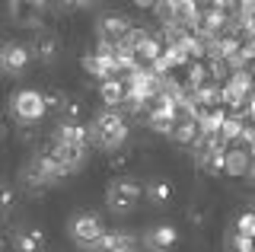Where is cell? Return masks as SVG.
I'll return each instance as SVG.
<instances>
[{"label": "cell", "instance_id": "cell-13", "mask_svg": "<svg viewBox=\"0 0 255 252\" xmlns=\"http://www.w3.org/2000/svg\"><path fill=\"white\" fill-rule=\"evenodd\" d=\"M134 58H137V64H153V61L163 54V42H159L156 35H150V32H143L137 42H134Z\"/></svg>", "mask_w": 255, "mask_h": 252}, {"label": "cell", "instance_id": "cell-8", "mask_svg": "<svg viewBox=\"0 0 255 252\" xmlns=\"http://www.w3.org/2000/svg\"><path fill=\"white\" fill-rule=\"evenodd\" d=\"M29 51H32V61L54 64L58 54H61V38L54 35V32H48V29H38L35 38H32V45H29Z\"/></svg>", "mask_w": 255, "mask_h": 252}, {"label": "cell", "instance_id": "cell-10", "mask_svg": "<svg viewBox=\"0 0 255 252\" xmlns=\"http://www.w3.org/2000/svg\"><path fill=\"white\" fill-rule=\"evenodd\" d=\"M249 172H255L249 150H243V147H233V144H230L227 153H223V176L243 179V176H249Z\"/></svg>", "mask_w": 255, "mask_h": 252}, {"label": "cell", "instance_id": "cell-26", "mask_svg": "<svg viewBox=\"0 0 255 252\" xmlns=\"http://www.w3.org/2000/svg\"><path fill=\"white\" fill-rule=\"evenodd\" d=\"M134 6H140V10H150V6H156V0H134Z\"/></svg>", "mask_w": 255, "mask_h": 252}, {"label": "cell", "instance_id": "cell-18", "mask_svg": "<svg viewBox=\"0 0 255 252\" xmlns=\"http://www.w3.org/2000/svg\"><path fill=\"white\" fill-rule=\"evenodd\" d=\"M175 144H185V147H195V140L201 137V125L195 122V118H179L175 122V128H172V134H169Z\"/></svg>", "mask_w": 255, "mask_h": 252}, {"label": "cell", "instance_id": "cell-5", "mask_svg": "<svg viewBox=\"0 0 255 252\" xmlns=\"http://www.w3.org/2000/svg\"><path fill=\"white\" fill-rule=\"evenodd\" d=\"M42 153H48L54 163H58V166L64 169V176L77 172V169L86 163V147H80V144H64V140H54V137L42 147Z\"/></svg>", "mask_w": 255, "mask_h": 252}, {"label": "cell", "instance_id": "cell-2", "mask_svg": "<svg viewBox=\"0 0 255 252\" xmlns=\"http://www.w3.org/2000/svg\"><path fill=\"white\" fill-rule=\"evenodd\" d=\"M140 198H143V188H140L137 179H131V176L112 179L109 188H106V204H109L112 214H131L140 204Z\"/></svg>", "mask_w": 255, "mask_h": 252}, {"label": "cell", "instance_id": "cell-28", "mask_svg": "<svg viewBox=\"0 0 255 252\" xmlns=\"http://www.w3.org/2000/svg\"><path fill=\"white\" fill-rule=\"evenodd\" d=\"M0 74H3V64H0Z\"/></svg>", "mask_w": 255, "mask_h": 252}, {"label": "cell", "instance_id": "cell-1", "mask_svg": "<svg viewBox=\"0 0 255 252\" xmlns=\"http://www.w3.org/2000/svg\"><path fill=\"white\" fill-rule=\"evenodd\" d=\"M90 140L102 147V150H118V147L128 140V122L125 115H118L115 109H106L93 118L90 125Z\"/></svg>", "mask_w": 255, "mask_h": 252}, {"label": "cell", "instance_id": "cell-27", "mask_svg": "<svg viewBox=\"0 0 255 252\" xmlns=\"http://www.w3.org/2000/svg\"><path fill=\"white\" fill-rule=\"evenodd\" d=\"M3 137H6V125L0 122V140H3Z\"/></svg>", "mask_w": 255, "mask_h": 252}, {"label": "cell", "instance_id": "cell-3", "mask_svg": "<svg viewBox=\"0 0 255 252\" xmlns=\"http://www.w3.org/2000/svg\"><path fill=\"white\" fill-rule=\"evenodd\" d=\"M106 233V224H102L99 214L93 211H80V214L70 217V240L77 243L80 249H96V243Z\"/></svg>", "mask_w": 255, "mask_h": 252}, {"label": "cell", "instance_id": "cell-20", "mask_svg": "<svg viewBox=\"0 0 255 252\" xmlns=\"http://www.w3.org/2000/svg\"><path fill=\"white\" fill-rule=\"evenodd\" d=\"M16 208V188L10 182H0V217H10Z\"/></svg>", "mask_w": 255, "mask_h": 252}, {"label": "cell", "instance_id": "cell-7", "mask_svg": "<svg viewBox=\"0 0 255 252\" xmlns=\"http://www.w3.org/2000/svg\"><path fill=\"white\" fill-rule=\"evenodd\" d=\"M128 32H131V19L122 16V13H106V16L99 19V26H96V35H99V42H109V45L125 42Z\"/></svg>", "mask_w": 255, "mask_h": 252}, {"label": "cell", "instance_id": "cell-6", "mask_svg": "<svg viewBox=\"0 0 255 252\" xmlns=\"http://www.w3.org/2000/svg\"><path fill=\"white\" fill-rule=\"evenodd\" d=\"M48 0H10V19L22 29H42Z\"/></svg>", "mask_w": 255, "mask_h": 252}, {"label": "cell", "instance_id": "cell-12", "mask_svg": "<svg viewBox=\"0 0 255 252\" xmlns=\"http://www.w3.org/2000/svg\"><path fill=\"white\" fill-rule=\"evenodd\" d=\"M93 252H137V240L125 230H106Z\"/></svg>", "mask_w": 255, "mask_h": 252}, {"label": "cell", "instance_id": "cell-16", "mask_svg": "<svg viewBox=\"0 0 255 252\" xmlns=\"http://www.w3.org/2000/svg\"><path fill=\"white\" fill-rule=\"evenodd\" d=\"M13 252H45V233L35 227H26L13 236Z\"/></svg>", "mask_w": 255, "mask_h": 252}, {"label": "cell", "instance_id": "cell-24", "mask_svg": "<svg viewBox=\"0 0 255 252\" xmlns=\"http://www.w3.org/2000/svg\"><path fill=\"white\" fill-rule=\"evenodd\" d=\"M233 249H236V252H255V236L236 233V236H233Z\"/></svg>", "mask_w": 255, "mask_h": 252}, {"label": "cell", "instance_id": "cell-11", "mask_svg": "<svg viewBox=\"0 0 255 252\" xmlns=\"http://www.w3.org/2000/svg\"><path fill=\"white\" fill-rule=\"evenodd\" d=\"M175 243H179V230L172 224H156L143 233V246L150 252H169Z\"/></svg>", "mask_w": 255, "mask_h": 252}, {"label": "cell", "instance_id": "cell-4", "mask_svg": "<svg viewBox=\"0 0 255 252\" xmlns=\"http://www.w3.org/2000/svg\"><path fill=\"white\" fill-rule=\"evenodd\" d=\"M10 112L19 125H35L48 115L45 96L38 90H19V93H13V99H10Z\"/></svg>", "mask_w": 255, "mask_h": 252}, {"label": "cell", "instance_id": "cell-17", "mask_svg": "<svg viewBox=\"0 0 255 252\" xmlns=\"http://www.w3.org/2000/svg\"><path fill=\"white\" fill-rule=\"evenodd\" d=\"M172 195H175V188H172L169 179H150L147 188H143V198L150 204H156V208H166L172 201Z\"/></svg>", "mask_w": 255, "mask_h": 252}, {"label": "cell", "instance_id": "cell-19", "mask_svg": "<svg viewBox=\"0 0 255 252\" xmlns=\"http://www.w3.org/2000/svg\"><path fill=\"white\" fill-rule=\"evenodd\" d=\"M243 131H246V122H243V115H227V118H223L220 137L227 140V144H236V140L243 137Z\"/></svg>", "mask_w": 255, "mask_h": 252}, {"label": "cell", "instance_id": "cell-21", "mask_svg": "<svg viewBox=\"0 0 255 252\" xmlns=\"http://www.w3.org/2000/svg\"><path fill=\"white\" fill-rule=\"evenodd\" d=\"M42 96H45V109H48V112H61L64 102H67V93H64V90H48V93H42Z\"/></svg>", "mask_w": 255, "mask_h": 252}, {"label": "cell", "instance_id": "cell-23", "mask_svg": "<svg viewBox=\"0 0 255 252\" xmlns=\"http://www.w3.org/2000/svg\"><path fill=\"white\" fill-rule=\"evenodd\" d=\"M236 233L255 236V211H249V214H243V217L236 220Z\"/></svg>", "mask_w": 255, "mask_h": 252}, {"label": "cell", "instance_id": "cell-14", "mask_svg": "<svg viewBox=\"0 0 255 252\" xmlns=\"http://www.w3.org/2000/svg\"><path fill=\"white\" fill-rule=\"evenodd\" d=\"M99 96H102V102H106V109H118V106H125L128 86H125L122 77H109V80L99 83Z\"/></svg>", "mask_w": 255, "mask_h": 252}, {"label": "cell", "instance_id": "cell-15", "mask_svg": "<svg viewBox=\"0 0 255 252\" xmlns=\"http://www.w3.org/2000/svg\"><path fill=\"white\" fill-rule=\"evenodd\" d=\"M54 140L86 147V144H90V128H86L83 122H61V125H58V131H54Z\"/></svg>", "mask_w": 255, "mask_h": 252}, {"label": "cell", "instance_id": "cell-22", "mask_svg": "<svg viewBox=\"0 0 255 252\" xmlns=\"http://www.w3.org/2000/svg\"><path fill=\"white\" fill-rule=\"evenodd\" d=\"M102 0H58L61 10H93V6H99Z\"/></svg>", "mask_w": 255, "mask_h": 252}, {"label": "cell", "instance_id": "cell-9", "mask_svg": "<svg viewBox=\"0 0 255 252\" xmlns=\"http://www.w3.org/2000/svg\"><path fill=\"white\" fill-rule=\"evenodd\" d=\"M32 61V51L29 45L22 42H6L0 45V64H3V74H22Z\"/></svg>", "mask_w": 255, "mask_h": 252}, {"label": "cell", "instance_id": "cell-25", "mask_svg": "<svg viewBox=\"0 0 255 252\" xmlns=\"http://www.w3.org/2000/svg\"><path fill=\"white\" fill-rule=\"evenodd\" d=\"M6 249H13V240H10L3 230H0V252H6Z\"/></svg>", "mask_w": 255, "mask_h": 252}]
</instances>
